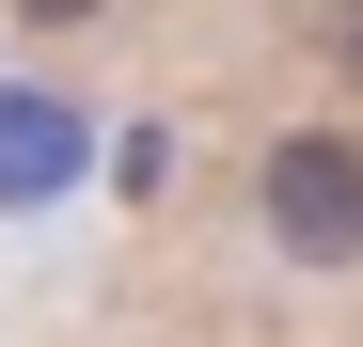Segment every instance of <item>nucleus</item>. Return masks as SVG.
Masks as SVG:
<instances>
[{"label":"nucleus","instance_id":"obj_3","mask_svg":"<svg viewBox=\"0 0 363 347\" xmlns=\"http://www.w3.org/2000/svg\"><path fill=\"white\" fill-rule=\"evenodd\" d=\"M316 32H332V47H347V64H363V0H316Z\"/></svg>","mask_w":363,"mask_h":347},{"label":"nucleus","instance_id":"obj_1","mask_svg":"<svg viewBox=\"0 0 363 347\" xmlns=\"http://www.w3.org/2000/svg\"><path fill=\"white\" fill-rule=\"evenodd\" d=\"M269 237H284V268H363V142L347 127L269 142Z\"/></svg>","mask_w":363,"mask_h":347},{"label":"nucleus","instance_id":"obj_2","mask_svg":"<svg viewBox=\"0 0 363 347\" xmlns=\"http://www.w3.org/2000/svg\"><path fill=\"white\" fill-rule=\"evenodd\" d=\"M48 174H64V110L0 95V190H48Z\"/></svg>","mask_w":363,"mask_h":347},{"label":"nucleus","instance_id":"obj_4","mask_svg":"<svg viewBox=\"0 0 363 347\" xmlns=\"http://www.w3.org/2000/svg\"><path fill=\"white\" fill-rule=\"evenodd\" d=\"M16 16H32V32H79V16H95V0H16Z\"/></svg>","mask_w":363,"mask_h":347}]
</instances>
